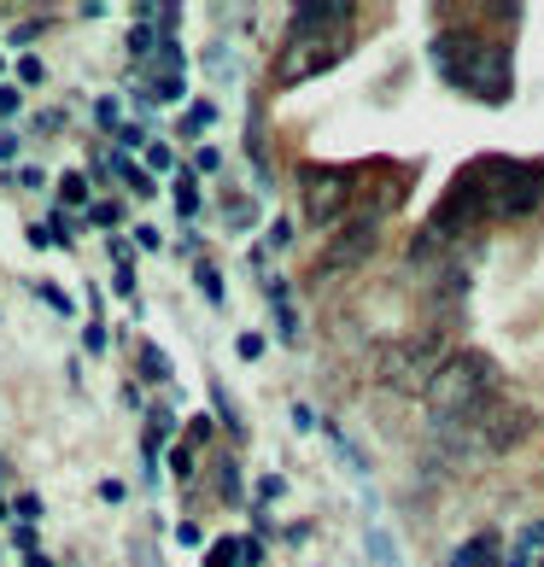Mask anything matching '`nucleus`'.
I'll list each match as a JSON object with an SVG mask.
<instances>
[{
	"mask_svg": "<svg viewBox=\"0 0 544 567\" xmlns=\"http://www.w3.org/2000/svg\"><path fill=\"white\" fill-rule=\"evenodd\" d=\"M0 515H7V503H0Z\"/></svg>",
	"mask_w": 544,
	"mask_h": 567,
	"instance_id": "a19ab883",
	"label": "nucleus"
},
{
	"mask_svg": "<svg viewBox=\"0 0 544 567\" xmlns=\"http://www.w3.org/2000/svg\"><path fill=\"white\" fill-rule=\"evenodd\" d=\"M59 205H89V176H59Z\"/></svg>",
	"mask_w": 544,
	"mask_h": 567,
	"instance_id": "f3484780",
	"label": "nucleus"
},
{
	"mask_svg": "<svg viewBox=\"0 0 544 567\" xmlns=\"http://www.w3.org/2000/svg\"><path fill=\"white\" fill-rule=\"evenodd\" d=\"M0 117H18V89H0Z\"/></svg>",
	"mask_w": 544,
	"mask_h": 567,
	"instance_id": "58836bf2",
	"label": "nucleus"
},
{
	"mask_svg": "<svg viewBox=\"0 0 544 567\" xmlns=\"http://www.w3.org/2000/svg\"><path fill=\"white\" fill-rule=\"evenodd\" d=\"M235 357H240V363H258V357H264V333H258V328H246L240 340H235Z\"/></svg>",
	"mask_w": 544,
	"mask_h": 567,
	"instance_id": "412c9836",
	"label": "nucleus"
},
{
	"mask_svg": "<svg viewBox=\"0 0 544 567\" xmlns=\"http://www.w3.org/2000/svg\"><path fill=\"white\" fill-rule=\"evenodd\" d=\"M469 182L480 187L492 217H533L538 199H544V171L538 164H521V158H474L469 164Z\"/></svg>",
	"mask_w": 544,
	"mask_h": 567,
	"instance_id": "20e7f679",
	"label": "nucleus"
},
{
	"mask_svg": "<svg viewBox=\"0 0 544 567\" xmlns=\"http://www.w3.org/2000/svg\"><path fill=\"white\" fill-rule=\"evenodd\" d=\"M24 567H53L48 556H24Z\"/></svg>",
	"mask_w": 544,
	"mask_h": 567,
	"instance_id": "ea45409f",
	"label": "nucleus"
},
{
	"mask_svg": "<svg viewBox=\"0 0 544 567\" xmlns=\"http://www.w3.org/2000/svg\"><path fill=\"white\" fill-rule=\"evenodd\" d=\"M269 305H276L281 340H299V317H292V305H287V287H281V281H269Z\"/></svg>",
	"mask_w": 544,
	"mask_h": 567,
	"instance_id": "9b49d317",
	"label": "nucleus"
},
{
	"mask_svg": "<svg viewBox=\"0 0 544 567\" xmlns=\"http://www.w3.org/2000/svg\"><path fill=\"white\" fill-rule=\"evenodd\" d=\"M82 346H89V351H106V328L89 322V333H82Z\"/></svg>",
	"mask_w": 544,
	"mask_h": 567,
	"instance_id": "72a5a7b5",
	"label": "nucleus"
},
{
	"mask_svg": "<svg viewBox=\"0 0 544 567\" xmlns=\"http://www.w3.org/2000/svg\"><path fill=\"white\" fill-rule=\"evenodd\" d=\"M194 171H199V176H217V171H223V153H217V146H199V153H194Z\"/></svg>",
	"mask_w": 544,
	"mask_h": 567,
	"instance_id": "5701e85b",
	"label": "nucleus"
},
{
	"mask_svg": "<svg viewBox=\"0 0 544 567\" xmlns=\"http://www.w3.org/2000/svg\"><path fill=\"white\" fill-rule=\"evenodd\" d=\"M135 246H141V251H158L164 240H158V228H153V223H141V228H135Z\"/></svg>",
	"mask_w": 544,
	"mask_h": 567,
	"instance_id": "2f4dec72",
	"label": "nucleus"
},
{
	"mask_svg": "<svg viewBox=\"0 0 544 567\" xmlns=\"http://www.w3.org/2000/svg\"><path fill=\"white\" fill-rule=\"evenodd\" d=\"M117 217H123L117 205H94V212H89V223H100V228H117Z\"/></svg>",
	"mask_w": 544,
	"mask_h": 567,
	"instance_id": "473e14b6",
	"label": "nucleus"
},
{
	"mask_svg": "<svg viewBox=\"0 0 544 567\" xmlns=\"http://www.w3.org/2000/svg\"><path fill=\"white\" fill-rule=\"evenodd\" d=\"M141 374H153V381H171V357H164L158 346L141 351Z\"/></svg>",
	"mask_w": 544,
	"mask_h": 567,
	"instance_id": "aec40b11",
	"label": "nucleus"
},
{
	"mask_svg": "<svg viewBox=\"0 0 544 567\" xmlns=\"http://www.w3.org/2000/svg\"><path fill=\"white\" fill-rule=\"evenodd\" d=\"M305 187V223H333L351 205V171H328V164H305L299 171Z\"/></svg>",
	"mask_w": 544,
	"mask_h": 567,
	"instance_id": "6e6552de",
	"label": "nucleus"
},
{
	"mask_svg": "<svg viewBox=\"0 0 544 567\" xmlns=\"http://www.w3.org/2000/svg\"><path fill=\"white\" fill-rule=\"evenodd\" d=\"M269 246H276V251L292 246V223H276V228H269Z\"/></svg>",
	"mask_w": 544,
	"mask_h": 567,
	"instance_id": "4c0bfd02",
	"label": "nucleus"
},
{
	"mask_svg": "<svg viewBox=\"0 0 544 567\" xmlns=\"http://www.w3.org/2000/svg\"><path fill=\"white\" fill-rule=\"evenodd\" d=\"M176 212L182 217H199V182L194 176H176Z\"/></svg>",
	"mask_w": 544,
	"mask_h": 567,
	"instance_id": "a211bd4d",
	"label": "nucleus"
},
{
	"mask_svg": "<svg viewBox=\"0 0 544 567\" xmlns=\"http://www.w3.org/2000/svg\"><path fill=\"white\" fill-rule=\"evenodd\" d=\"M100 503H123V480H100Z\"/></svg>",
	"mask_w": 544,
	"mask_h": 567,
	"instance_id": "e433bc0d",
	"label": "nucleus"
},
{
	"mask_svg": "<svg viewBox=\"0 0 544 567\" xmlns=\"http://www.w3.org/2000/svg\"><path fill=\"white\" fill-rule=\"evenodd\" d=\"M246 223H258V212H246L240 199H228V228H246Z\"/></svg>",
	"mask_w": 544,
	"mask_h": 567,
	"instance_id": "7c9ffc66",
	"label": "nucleus"
},
{
	"mask_svg": "<svg viewBox=\"0 0 544 567\" xmlns=\"http://www.w3.org/2000/svg\"><path fill=\"white\" fill-rule=\"evenodd\" d=\"M194 281H199V292H205V299H212L217 310L228 305V299H223V276H217V264H199V269H194Z\"/></svg>",
	"mask_w": 544,
	"mask_h": 567,
	"instance_id": "2eb2a0df",
	"label": "nucleus"
},
{
	"mask_svg": "<svg viewBox=\"0 0 544 567\" xmlns=\"http://www.w3.org/2000/svg\"><path fill=\"white\" fill-rule=\"evenodd\" d=\"M212 123H217V106H212V100H194V112L182 117V130H187V135H205Z\"/></svg>",
	"mask_w": 544,
	"mask_h": 567,
	"instance_id": "dca6fc26",
	"label": "nucleus"
},
{
	"mask_svg": "<svg viewBox=\"0 0 544 567\" xmlns=\"http://www.w3.org/2000/svg\"><path fill=\"white\" fill-rule=\"evenodd\" d=\"M527 550H544V520H533V527L521 533V550L515 556H527Z\"/></svg>",
	"mask_w": 544,
	"mask_h": 567,
	"instance_id": "c85d7f7f",
	"label": "nucleus"
},
{
	"mask_svg": "<svg viewBox=\"0 0 544 567\" xmlns=\"http://www.w3.org/2000/svg\"><path fill=\"white\" fill-rule=\"evenodd\" d=\"M497 392H504V374H497V363L486 351H451L445 363H439V374L428 381L422 404L433 415V427H451V422H463V415H474L480 404H492Z\"/></svg>",
	"mask_w": 544,
	"mask_h": 567,
	"instance_id": "7ed1b4c3",
	"label": "nucleus"
},
{
	"mask_svg": "<svg viewBox=\"0 0 544 567\" xmlns=\"http://www.w3.org/2000/svg\"><path fill=\"white\" fill-rule=\"evenodd\" d=\"M217 497H223V503H246V492H240V468H235V456H223V462H217Z\"/></svg>",
	"mask_w": 544,
	"mask_h": 567,
	"instance_id": "ddd939ff",
	"label": "nucleus"
},
{
	"mask_svg": "<svg viewBox=\"0 0 544 567\" xmlns=\"http://www.w3.org/2000/svg\"><path fill=\"white\" fill-rule=\"evenodd\" d=\"M533 427H538V415L504 386V392L492 398V404H480L474 415H463V422L439 427V445H445L456 462H480V456H504V451H515L521 439H533Z\"/></svg>",
	"mask_w": 544,
	"mask_h": 567,
	"instance_id": "f03ea898",
	"label": "nucleus"
},
{
	"mask_svg": "<svg viewBox=\"0 0 544 567\" xmlns=\"http://www.w3.org/2000/svg\"><path fill=\"white\" fill-rule=\"evenodd\" d=\"M212 392H217V410H223L228 433H240V415H235V404H228V386H217V381H212Z\"/></svg>",
	"mask_w": 544,
	"mask_h": 567,
	"instance_id": "a878e982",
	"label": "nucleus"
},
{
	"mask_svg": "<svg viewBox=\"0 0 544 567\" xmlns=\"http://www.w3.org/2000/svg\"><path fill=\"white\" fill-rule=\"evenodd\" d=\"M492 212H486V199H480V187L469 182V171L456 176L451 187H445V199H439V212H433V223H428V235H439V240H463V235H474L480 223H486Z\"/></svg>",
	"mask_w": 544,
	"mask_h": 567,
	"instance_id": "423d86ee",
	"label": "nucleus"
},
{
	"mask_svg": "<svg viewBox=\"0 0 544 567\" xmlns=\"http://www.w3.org/2000/svg\"><path fill=\"white\" fill-rule=\"evenodd\" d=\"M0 71H7V65H0Z\"/></svg>",
	"mask_w": 544,
	"mask_h": 567,
	"instance_id": "79ce46f5",
	"label": "nucleus"
},
{
	"mask_svg": "<svg viewBox=\"0 0 544 567\" xmlns=\"http://www.w3.org/2000/svg\"><path fill=\"white\" fill-rule=\"evenodd\" d=\"M18 76H24V82H41L48 71H41V59H18Z\"/></svg>",
	"mask_w": 544,
	"mask_h": 567,
	"instance_id": "c9c22d12",
	"label": "nucleus"
},
{
	"mask_svg": "<svg viewBox=\"0 0 544 567\" xmlns=\"http://www.w3.org/2000/svg\"><path fill=\"white\" fill-rule=\"evenodd\" d=\"M117 112H123V106H117V100H112V94H106V100H100V106H94V117H100V130H123V123H117Z\"/></svg>",
	"mask_w": 544,
	"mask_h": 567,
	"instance_id": "b1692460",
	"label": "nucleus"
},
{
	"mask_svg": "<svg viewBox=\"0 0 544 567\" xmlns=\"http://www.w3.org/2000/svg\"><path fill=\"white\" fill-rule=\"evenodd\" d=\"M35 299L48 305V310H59V317H71V310H76V299H65V292H59L53 281H35Z\"/></svg>",
	"mask_w": 544,
	"mask_h": 567,
	"instance_id": "6ab92c4d",
	"label": "nucleus"
},
{
	"mask_svg": "<svg viewBox=\"0 0 544 567\" xmlns=\"http://www.w3.org/2000/svg\"><path fill=\"white\" fill-rule=\"evenodd\" d=\"M212 433H217V427H212V415H194V422H187V445H205Z\"/></svg>",
	"mask_w": 544,
	"mask_h": 567,
	"instance_id": "bb28decb",
	"label": "nucleus"
},
{
	"mask_svg": "<svg viewBox=\"0 0 544 567\" xmlns=\"http://www.w3.org/2000/svg\"><path fill=\"white\" fill-rule=\"evenodd\" d=\"M146 164H153V171L164 176V171H171V164H176V158H171V146H164V141H158V146H146Z\"/></svg>",
	"mask_w": 544,
	"mask_h": 567,
	"instance_id": "c756f323",
	"label": "nucleus"
},
{
	"mask_svg": "<svg viewBox=\"0 0 544 567\" xmlns=\"http://www.w3.org/2000/svg\"><path fill=\"white\" fill-rule=\"evenodd\" d=\"M439 363H445V357H439L428 340H399V346H387L381 357H374V374H381L392 392H428Z\"/></svg>",
	"mask_w": 544,
	"mask_h": 567,
	"instance_id": "39448f33",
	"label": "nucleus"
},
{
	"mask_svg": "<svg viewBox=\"0 0 544 567\" xmlns=\"http://www.w3.org/2000/svg\"><path fill=\"white\" fill-rule=\"evenodd\" d=\"M235 561H246V544L240 538H217L212 550H205V567H235Z\"/></svg>",
	"mask_w": 544,
	"mask_h": 567,
	"instance_id": "4468645a",
	"label": "nucleus"
},
{
	"mask_svg": "<svg viewBox=\"0 0 544 567\" xmlns=\"http://www.w3.org/2000/svg\"><path fill=\"white\" fill-rule=\"evenodd\" d=\"M112 164H117V176H123V182H130V187H135V194H141V199H146V194H153V176H141V171H135V164H130V158H112Z\"/></svg>",
	"mask_w": 544,
	"mask_h": 567,
	"instance_id": "4be33fe9",
	"label": "nucleus"
},
{
	"mask_svg": "<svg viewBox=\"0 0 544 567\" xmlns=\"http://www.w3.org/2000/svg\"><path fill=\"white\" fill-rule=\"evenodd\" d=\"M369 550H374V561H381V567H404L399 550H387V538H381V533H369Z\"/></svg>",
	"mask_w": 544,
	"mask_h": 567,
	"instance_id": "393cba45",
	"label": "nucleus"
},
{
	"mask_svg": "<svg viewBox=\"0 0 544 567\" xmlns=\"http://www.w3.org/2000/svg\"><path fill=\"white\" fill-rule=\"evenodd\" d=\"M433 71L451 82V89H463L474 100H492V106H504L515 94V76H510V48L504 41H486V35H469V30H445L433 35Z\"/></svg>",
	"mask_w": 544,
	"mask_h": 567,
	"instance_id": "f257e3e1",
	"label": "nucleus"
},
{
	"mask_svg": "<svg viewBox=\"0 0 544 567\" xmlns=\"http://www.w3.org/2000/svg\"><path fill=\"white\" fill-rule=\"evenodd\" d=\"M333 30H351L346 0H299L292 7V35H333Z\"/></svg>",
	"mask_w": 544,
	"mask_h": 567,
	"instance_id": "9d476101",
	"label": "nucleus"
},
{
	"mask_svg": "<svg viewBox=\"0 0 544 567\" xmlns=\"http://www.w3.org/2000/svg\"><path fill=\"white\" fill-rule=\"evenodd\" d=\"M153 100H182V76H153Z\"/></svg>",
	"mask_w": 544,
	"mask_h": 567,
	"instance_id": "cd10ccee",
	"label": "nucleus"
},
{
	"mask_svg": "<svg viewBox=\"0 0 544 567\" xmlns=\"http://www.w3.org/2000/svg\"><path fill=\"white\" fill-rule=\"evenodd\" d=\"M281 492H287V486H281V480H276V474H269V480H258V497H264V503H276Z\"/></svg>",
	"mask_w": 544,
	"mask_h": 567,
	"instance_id": "f704fd0d",
	"label": "nucleus"
},
{
	"mask_svg": "<svg viewBox=\"0 0 544 567\" xmlns=\"http://www.w3.org/2000/svg\"><path fill=\"white\" fill-rule=\"evenodd\" d=\"M351 48V30H333V35H292V48L281 53V71L276 82H305L328 65H340V53Z\"/></svg>",
	"mask_w": 544,
	"mask_h": 567,
	"instance_id": "0eeeda50",
	"label": "nucleus"
},
{
	"mask_svg": "<svg viewBox=\"0 0 544 567\" xmlns=\"http://www.w3.org/2000/svg\"><path fill=\"white\" fill-rule=\"evenodd\" d=\"M374 246H381V217H374V212L351 217V223L340 228V235H333V246H328V258H322L317 276H340V269H358Z\"/></svg>",
	"mask_w": 544,
	"mask_h": 567,
	"instance_id": "1a4fd4ad",
	"label": "nucleus"
},
{
	"mask_svg": "<svg viewBox=\"0 0 544 567\" xmlns=\"http://www.w3.org/2000/svg\"><path fill=\"white\" fill-rule=\"evenodd\" d=\"M182 71H187V65H182V48L164 35L158 48H153V76H182Z\"/></svg>",
	"mask_w": 544,
	"mask_h": 567,
	"instance_id": "f8f14e48",
	"label": "nucleus"
}]
</instances>
